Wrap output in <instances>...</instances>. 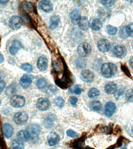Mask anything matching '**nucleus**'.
I'll return each mask as SVG.
<instances>
[{
    "instance_id": "obj_1",
    "label": "nucleus",
    "mask_w": 133,
    "mask_h": 149,
    "mask_svg": "<svg viewBox=\"0 0 133 149\" xmlns=\"http://www.w3.org/2000/svg\"><path fill=\"white\" fill-rule=\"evenodd\" d=\"M117 72V67L113 63L104 64L101 69L102 74L104 77L109 78L115 75Z\"/></svg>"
},
{
    "instance_id": "obj_2",
    "label": "nucleus",
    "mask_w": 133,
    "mask_h": 149,
    "mask_svg": "<svg viewBox=\"0 0 133 149\" xmlns=\"http://www.w3.org/2000/svg\"><path fill=\"white\" fill-rule=\"evenodd\" d=\"M10 104L14 108H21L25 104V98L20 95H14L10 99Z\"/></svg>"
},
{
    "instance_id": "obj_3",
    "label": "nucleus",
    "mask_w": 133,
    "mask_h": 149,
    "mask_svg": "<svg viewBox=\"0 0 133 149\" xmlns=\"http://www.w3.org/2000/svg\"><path fill=\"white\" fill-rule=\"evenodd\" d=\"M92 48L90 45L86 42L79 44L78 48V52L79 55L83 57L88 56L90 54Z\"/></svg>"
},
{
    "instance_id": "obj_4",
    "label": "nucleus",
    "mask_w": 133,
    "mask_h": 149,
    "mask_svg": "<svg viewBox=\"0 0 133 149\" xmlns=\"http://www.w3.org/2000/svg\"><path fill=\"white\" fill-rule=\"evenodd\" d=\"M28 119V115L25 112L20 111L14 115L13 120L16 124L22 125L24 124Z\"/></svg>"
},
{
    "instance_id": "obj_5",
    "label": "nucleus",
    "mask_w": 133,
    "mask_h": 149,
    "mask_svg": "<svg viewBox=\"0 0 133 149\" xmlns=\"http://www.w3.org/2000/svg\"><path fill=\"white\" fill-rule=\"evenodd\" d=\"M27 131L30 134L31 139L37 140L40 132L39 127L37 125L31 124L27 127Z\"/></svg>"
},
{
    "instance_id": "obj_6",
    "label": "nucleus",
    "mask_w": 133,
    "mask_h": 149,
    "mask_svg": "<svg viewBox=\"0 0 133 149\" xmlns=\"http://www.w3.org/2000/svg\"><path fill=\"white\" fill-rule=\"evenodd\" d=\"M98 49L100 52H108L111 47V44L108 40L102 38L99 40L97 44Z\"/></svg>"
},
{
    "instance_id": "obj_7",
    "label": "nucleus",
    "mask_w": 133,
    "mask_h": 149,
    "mask_svg": "<svg viewBox=\"0 0 133 149\" xmlns=\"http://www.w3.org/2000/svg\"><path fill=\"white\" fill-rule=\"evenodd\" d=\"M22 21L18 16H13L9 20V26L13 30H18L22 26Z\"/></svg>"
},
{
    "instance_id": "obj_8",
    "label": "nucleus",
    "mask_w": 133,
    "mask_h": 149,
    "mask_svg": "<svg viewBox=\"0 0 133 149\" xmlns=\"http://www.w3.org/2000/svg\"><path fill=\"white\" fill-rule=\"evenodd\" d=\"M116 109V105L114 102H107L105 106V115L107 117H110L115 113Z\"/></svg>"
},
{
    "instance_id": "obj_9",
    "label": "nucleus",
    "mask_w": 133,
    "mask_h": 149,
    "mask_svg": "<svg viewBox=\"0 0 133 149\" xmlns=\"http://www.w3.org/2000/svg\"><path fill=\"white\" fill-rule=\"evenodd\" d=\"M36 106L39 110L45 111L48 109L50 107V102L46 98H40L37 100Z\"/></svg>"
},
{
    "instance_id": "obj_10",
    "label": "nucleus",
    "mask_w": 133,
    "mask_h": 149,
    "mask_svg": "<svg viewBox=\"0 0 133 149\" xmlns=\"http://www.w3.org/2000/svg\"><path fill=\"white\" fill-rule=\"evenodd\" d=\"M113 52L114 55L120 58H124L127 54V49L122 45H117L114 47Z\"/></svg>"
},
{
    "instance_id": "obj_11",
    "label": "nucleus",
    "mask_w": 133,
    "mask_h": 149,
    "mask_svg": "<svg viewBox=\"0 0 133 149\" xmlns=\"http://www.w3.org/2000/svg\"><path fill=\"white\" fill-rule=\"evenodd\" d=\"M80 79L84 82L91 83L94 80V74L89 70H85L80 73Z\"/></svg>"
},
{
    "instance_id": "obj_12",
    "label": "nucleus",
    "mask_w": 133,
    "mask_h": 149,
    "mask_svg": "<svg viewBox=\"0 0 133 149\" xmlns=\"http://www.w3.org/2000/svg\"><path fill=\"white\" fill-rule=\"evenodd\" d=\"M47 140L49 145L51 146H55L59 143L60 137L59 135L54 132H51L48 135Z\"/></svg>"
},
{
    "instance_id": "obj_13",
    "label": "nucleus",
    "mask_w": 133,
    "mask_h": 149,
    "mask_svg": "<svg viewBox=\"0 0 133 149\" xmlns=\"http://www.w3.org/2000/svg\"><path fill=\"white\" fill-rule=\"evenodd\" d=\"M40 9L46 13L52 11L53 9V5L48 1H42L38 3Z\"/></svg>"
},
{
    "instance_id": "obj_14",
    "label": "nucleus",
    "mask_w": 133,
    "mask_h": 149,
    "mask_svg": "<svg viewBox=\"0 0 133 149\" xmlns=\"http://www.w3.org/2000/svg\"><path fill=\"white\" fill-rule=\"evenodd\" d=\"M34 77L30 74H24L20 80L21 86L24 88H27L30 85L33 80Z\"/></svg>"
},
{
    "instance_id": "obj_15",
    "label": "nucleus",
    "mask_w": 133,
    "mask_h": 149,
    "mask_svg": "<svg viewBox=\"0 0 133 149\" xmlns=\"http://www.w3.org/2000/svg\"><path fill=\"white\" fill-rule=\"evenodd\" d=\"M3 131L5 137L9 139L11 137L13 134V128L12 126L9 123H5L3 125Z\"/></svg>"
},
{
    "instance_id": "obj_16",
    "label": "nucleus",
    "mask_w": 133,
    "mask_h": 149,
    "mask_svg": "<svg viewBox=\"0 0 133 149\" xmlns=\"http://www.w3.org/2000/svg\"><path fill=\"white\" fill-rule=\"evenodd\" d=\"M48 60L46 57L41 56L40 57L37 61V68L41 71H45L48 67Z\"/></svg>"
},
{
    "instance_id": "obj_17",
    "label": "nucleus",
    "mask_w": 133,
    "mask_h": 149,
    "mask_svg": "<svg viewBox=\"0 0 133 149\" xmlns=\"http://www.w3.org/2000/svg\"><path fill=\"white\" fill-rule=\"evenodd\" d=\"M17 136L19 140L22 142L27 141L31 139L30 134L27 130H20L18 132Z\"/></svg>"
},
{
    "instance_id": "obj_18",
    "label": "nucleus",
    "mask_w": 133,
    "mask_h": 149,
    "mask_svg": "<svg viewBox=\"0 0 133 149\" xmlns=\"http://www.w3.org/2000/svg\"><path fill=\"white\" fill-rule=\"evenodd\" d=\"M70 17L72 24L77 25L80 19V13L78 10H73L71 12L70 15Z\"/></svg>"
},
{
    "instance_id": "obj_19",
    "label": "nucleus",
    "mask_w": 133,
    "mask_h": 149,
    "mask_svg": "<svg viewBox=\"0 0 133 149\" xmlns=\"http://www.w3.org/2000/svg\"><path fill=\"white\" fill-rule=\"evenodd\" d=\"M22 47L20 43L17 40L13 41L12 44L9 49V52L12 55H15L18 52L19 49Z\"/></svg>"
},
{
    "instance_id": "obj_20",
    "label": "nucleus",
    "mask_w": 133,
    "mask_h": 149,
    "mask_svg": "<svg viewBox=\"0 0 133 149\" xmlns=\"http://www.w3.org/2000/svg\"><path fill=\"white\" fill-rule=\"evenodd\" d=\"M117 86L116 84L113 82L107 83L105 87V90L107 94H114L116 91Z\"/></svg>"
},
{
    "instance_id": "obj_21",
    "label": "nucleus",
    "mask_w": 133,
    "mask_h": 149,
    "mask_svg": "<svg viewBox=\"0 0 133 149\" xmlns=\"http://www.w3.org/2000/svg\"><path fill=\"white\" fill-rule=\"evenodd\" d=\"M78 24L79 28L82 30H87L89 27V22L88 19L86 16L80 17Z\"/></svg>"
},
{
    "instance_id": "obj_22",
    "label": "nucleus",
    "mask_w": 133,
    "mask_h": 149,
    "mask_svg": "<svg viewBox=\"0 0 133 149\" xmlns=\"http://www.w3.org/2000/svg\"><path fill=\"white\" fill-rule=\"evenodd\" d=\"M55 118L52 115H48L44 119L43 121V125L47 129L51 128L53 126Z\"/></svg>"
},
{
    "instance_id": "obj_23",
    "label": "nucleus",
    "mask_w": 133,
    "mask_h": 149,
    "mask_svg": "<svg viewBox=\"0 0 133 149\" xmlns=\"http://www.w3.org/2000/svg\"><path fill=\"white\" fill-rule=\"evenodd\" d=\"M60 18L58 16H54L51 17L50 21V29L51 30H54L58 26L59 24Z\"/></svg>"
},
{
    "instance_id": "obj_24",
    "label": "nucleus",
    "mask_w": 133,
    "mask_h": 149,
    "mask_svg": "<svg viewBox=\"0 0 133 149\" xmlns=\"http://www.w3.org/2000/svg\"><path fill=\"white\" fill-rule=\"evenodd\" d=\"M10 146L13 149H24V146L21 141L14 139L10 142Z\"/></svg>"
},
{
    "instance_id": "obj_25",
    "label": "nucleus",
    "mask_w": 133,
    "mask_h": 149,
    "mask_svg": "<svg viewBox=\"0 0 133 149\" xmlns=\"http://www.w3.org/2000/svg\"><path fill=\"white\" fill-rule=\"evenodd\" d=\"M102 23L101 20L98 18H95L92 21V29L93 30L97 31L102 27Z\"/></svg>"
},
{
    "instance_id": "obj_26",
    "label": "nucleus",
    "mask_w": 133,
    "mask_h": 149,
    "mask_svg": "<svg viewBox=\"0 0 133 149\" xmlns=\"http://www.w3.org/2000/svg\"><path fill=\"white\" fill-rule=\"evenodd\" d=\"M20 15L22 21L24 22L26 25H31V21L30 17L25 11H23V10H21Z\"/></svg>"
},
{
    "instance_id": "obj_27",
    "label": "nucleus",
    "mask_w": 133,
    "mask_h": 149,
    "mask_svg": "<svg viewBox=\"0 0 133 149\" xmlns=\"http://www.w3.org/2000/svg\"><path fill=\"white\" fill-rule=\"evenodd\" d=\"M90 107L93 110L99 111L102 108V105L100 102L98 101H94L91 102Z\"/></svg>"
},
{
    "instance_id": "obj_28",
    "label": "nucleus",
    "mask_w": 133,
    "mask_h": 149,
    "mask_svg": "<svg viewBox=\"0 0 133 149\" xmlns=\"http://www.w3.org/2000/svg\"><path fill=\"white\" fill-rule=\"evenodd\" d=\"M22 6L27 11L31 12L34 10V7L31 2L28 1H23L22 3Z\"/></svg>"
},
{
    "instance_id": "obj_29",
    "label": "nucleus",
    "mask_w": 133,
    "mask_h": 149,
    "mask_svg": "<svg viewBox=\"0 0 133 149\" xmlns=\"http://www.w3.org/2000/svg\"><path fill=\"white\" fill-rule=\"evenodd\" d=\"M47 84L46 80L44 78H42L37 80L36 82V86L39 89H42L45 88Z\"/></svg>"
},
{
    "instance_id": "obj_30",
    "label": "nucleus",
    "mask_w": 133,
    "mask_h": 149,
    "mask_svg": "<svg viewBox=\"0 0 133 149\" xmlns=\"http://www.w3.org/2000/svg\"><path fill=\"white\" fill-rule=\"evenodd\" d=\"M100 95V92L97 89L95 88H92L89 91L88 95L90 98H93L99 96Z\"/></svg>"
},
{
    "instance_id": "obj_31",
    "label": "nucleus",
    "mask_w": 133,
    "mask_h": 149,
    "mask_svg": "<svg viewBox=\"0 0 133 149\" xmlns=\"http://www.w3.org/2000/svg\"><path fill=\"white\" fill-rule=\"evenodd\" d=\"M70 91H71V93H74L77 95H79L82 92L81 86L80 85H75L73 87H71Z\"/></svg>"
},
{
    "instance_id": "obj_32",
    "label": "nucleus",
    "mask_w": 133,
    "mask_h": 149,
    "mask_svg": "<svg viewBox=\"0 0 133 149\" xmlns=\"http://www.w3.org/2000/svg\"><path fill=\"white\" fill-rule=\"evenodd\" d=\"M98 129L101 132L106 134L111 133L112 131V128L110 126H102Z\"/></svg>"
},
{
    "instance_id": "obj_33",
    "label": "nucleus",
    "mask_w": 133,
    "mask_h": 149,
    "mask_svg": "<svg viewBox=\"0 0 133 149\" xmlns=\"http://www.w3.org/2000/svg\"><path fill=\"white\" fill-rule=\"evenodd\" d=\"M106 31L107 33L111 36H114L117 32V29L111 25H108L106 27Z\"/></svg>"
},
{
    "instance_id": "obj_34",
    "label": "nucleus",
    "mask_w": 133,
    "mask_h": 149,
    "mask_svg": "<svg viewBox=\"0 0 133 149\" xmlns=\"http://www.w3.org/2000/svg\"><path fill=\"white\" fill-rule=\"evenodd\" d=\"M52 67H53L54 71L55 73H61L62 71L61 66L59 63L56 61H55L53 62Z\"/></svg>"
},
{
    "instance_id": "obj_35",
    "label": "nucleus",
    "mask_w": 133,
    "mask_h": 149,
    "mask_svg": "<svg viewBox=\"0 0 133 149\" xmlns=\"http://www.w3.org/2000/svg\"><path fill=\"white\" fill-rule=\"evenodd\" d=\"M54 102L56 105L60 108H63L65 104L64 100L61 97H58L55 99Z\"/></svg>"
},
{
    "instance_id": "obj_36",
    "label": "nucleus",
    "mask_w": 133,
    "mask_h": 149,
    "mask_svg": "<svg viewBox=\"0 0 133 149\" xmlns=\"http://www.w3.org/2000/svg\"><path fill=\"white\" fill-rule=\"evenodd\" d=\"M125 99L128 102H133V89L128 90L125 95Z\"/></svg>"
},
{
    "instance_id": "obj_37",
    "label": "nucleus",
    "mask_w": 133,
    "mask_h": 149,
    "mask_svg": "<svg viewBox=\"0 0 133 149\" xmlns=\"http://www.w3.org/2000/svg\"><path fill=\"white\" fill-rule=\"evenodd\" d=\"M16 87L14 85H10L7 88L6 90V93L7 95H13L14 94L15 92H16Z\"/></svg>"
},
{
    "instance_id": "obj_38",
    "label": "nucleus",
    "mask_w": 133,
    "mask_h": 149,
    "mask_svg": "<svg viewBox=\"0 0 133 149\" xmlns=\"http://www.w3.org/2000/svg\"><path fill=\"white\" fill-rule=\"evenodd\" d=\"M121 69L126 75L128 76V77L131 78V79H132V76L130 72L126 65H121Z\"/></svg>"
},
{
    "instance_id": "obj_39",
    "label": "nucleus",
    "mask_w": 133,
    "mask_h": 149,
    "mask_svg": "<svg viewBox=\"0 0 133 149\" xmlns=\"http://www.w3.org/2000/svg\"><path fill=\"white\" fill-rule=\"evenodd\" d=\"M22 68L23 70L27 72H30L32 71L33 67L30 64L24 63L22 66Z\"/></svg>"
},
{
    "instance_id": "obj_40",
    "label": "nucleus",
    "mask_w": 133,
    "mask_h": 149,
    "mask_svg": "<svg viewBox=\"0 0 133 149\" xmlns=\"http://www.w3.org/2000/svg\"><path fill=\"white\" fill-rule=\"evenodd\" d=\"M66 134L69 137L72 138H75L79 137V135L78 133L72 130V129H69L66 132Z\"/></svg>"
},
{
    "instance_id": "obj_41",
    "label": "nucleus",
    "mask_w": 133,
    "mask_h": 149,
    "mask_svg": "<svg viewBox=\"0 0 133 149\" xmlns=\"http://www.w3.org/2000/svg\"><path fill=\"white\" fill-rule=\"evenodd\" d=\"M126 33L128 36L133 37V23L129 24L125 29Z\"/></svg>"
},
{
    "instance_id": "obj_42",
    "label": "nucleus",
    "mask_w": 133,
    "mask_h": 149,
    "mask_svg": "<svg viewBox=\"0 0 133 149\" xmlns=\"http://www.w3.org/2000/svg\"><path fill=\"white\" fill-rule=\"evenodd\" d=\"M102 4L103 5L105 6L109 7L112 6L114 5L115 1H101Z\"/></svg>"
},
{
    "instance_id": "obj_43",
    "label": "nucleus",
    "mask_w": 133,
    "mask_h": 149,
    "mask_svg": "<svg viewBox=\"0 0 133 149\" xmlns=\"http://www.w3.org/2000/svg\"><path fill=\"white\" fill-rule=\"evenodd\" d=\"M123 91L122 89H119L117 91H116L115 94H114V97L116 100H118L121 96H122L123 94Z\"/></svg>"
},
{
    "instance_id": "obj_44",
    "label": "nucleus",
    "mask_w": 133,
    "mask_h": 149,
    "mask_svg": "<svg viewBox=\"0 0 133 149\" xmlns=\"http://www.w3.org/2000/svg\"><path fill=\"white\" fill-rule=\"evenodd\" d=\"M70 103L72 105H74L78 101V99L76 97L71 96L69 98Z\"/></svg>"
},
{
    "instance_id": "obj_45",
    "label": "nucleus",
    "mask_w": 133,
    "mask_h": 149,
    "mask_svg": "<svg viewBox=\"0 0 133 149\" xmlns=\"http://www.w3.org/2000/svg\"><path fill=\"white\" fill-rule=\"evenodd\" d=\"M6 84L4 81L0 80V93L2 92L5 87Z\"/></svg>"
},
{
    "instance_id": "obj_46",
    "label": "nucleus",
    "mask_w": 133,
    "mask_h": 149,
    "mask_svg": "<svg viewBox=\"0 0 133 149\" xmlns=\"http://www.w3.org/2000/svg\"><path fill=\"white\" fill-rule=\"evenodd\" d=\"M4 58L3 55L0 54V64L2 63L4 61Z\"/></svg>"
},
{
    "instance_id": "obj_47",
    "label": "nucleus",
    "mask_w": 133,
    "mask_h": 149,
    "mask_svg": "<svg viewBox=\"0 0 133 149\" xmlns=\"http://www.w3.org/2000/svg\"><path fill=\"white\" fill-rule=\"evenodd\" d=\"M130 64L132 68L133 69V56L131 58L130 61Z\"/></svg>"
},
{
    "instance_id": "obj_48",
    "label": "nucleus",
    "mask_w": 133,
    "mask_h": 149,
    "mask_svg": "<svg viewBox=\"0 0 133 149\" xmlns=\"http://www.w3.org/2000/svg\"><path fill=\"white\" fill-rule=\"evenodd\" d=\"M9 1H5V0H2V1H0V3H1V4H6L8 3V2H9Z\"/></svg>"
},
{
    "instance_id": "obj_49",
    "label": "nucleus",
    "mask_w": 133,
    "mask_h": 149,
    "mask_svg": "<svg viewBox=\"0 0 133 149\" xmlns=\"http://www.w3.org/2000/svg\"><path fill=\"white\" fill-rule=\"evenodd\" d=\"M131 132L132 134L133 135V125L132 127H131Z\"/></svg>"
},
{
    "instance_id": "obj_50",
    "label": "nucleus",
    "mask_w": 133,
    "mask_h": 149,
    "mask_svg": "<svg viewBox=\"0 0 133 149\" xmlns=\"http://www.w3.org/2000/svg\"><path fill=\"white\" fill-rule=\"evenodd\" d=\"M120 149H127V148L125 147H124L121 148Z\"/></svg>"
},
{
    "instance_id": "obj_51",
    "label": "nucleus",
    "mask_w": 133,
    "mask_h": 149,
    "mask_svg": "<svg viewBox=\"0 0 133 149\" xmlns=\"http://www.w3.org/2000/svg\"><path fill=\"white\" fill-rule=\"evenodd\" d=\"M132 47L133 49V42L132 43Z\"/></svg>"
},
{
    "instance_id": "obj_52",
    "label": "nucleus",
    "mask_w": 133,
    "mask_h": 149,
    "mask_svg": "<svg viewBox=\"0 0 133 149\" xmlns=\"http://www.w3.org/2000/svg\"><path fill=\"white\" fill-rule=\"evenodd\" d=\"M133 2V1H132Z\"/></svg>"
}]
</instances>
